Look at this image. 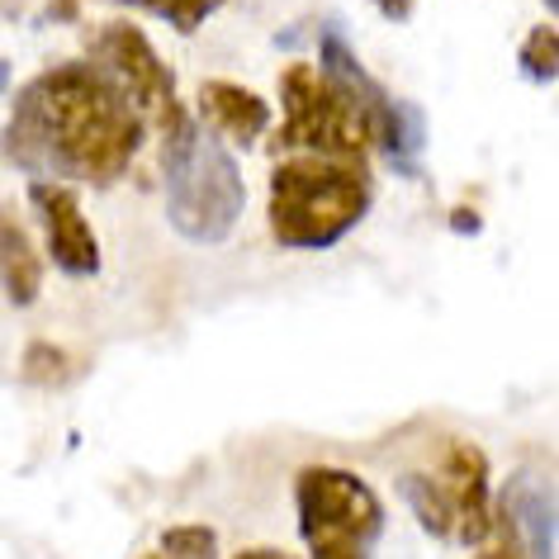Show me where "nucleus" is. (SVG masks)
Segmentation results:
<instances>
[{
	"label": "nucleus",
	"instance_id": "0eeeda50",
	"mask_svg": "<svg viewBox=\"0 0 559 559\" xmlns=\"http://www.w3.org/2000/svg\"><path fill=\"white\" fill-rule=\"evenodd\" d=\"M29 194H34V209L44 214L52 261H58L67 275L91 280L95 271H100V242H95L91 218H86V209H81V200L67 186H52V180H34Z\"/></svg>",
	"mask_w": 559,
	"mask_h": 559
},
{
	"label": "nucleus",
	"instance_id": "a211bd4d",
	"mask_svg": "<svg viewBox=\"0 0 559 559\" xmlns=\"http://www.w3.org/2000/svg\"><path fill=\"white\" fill-rule=\"evenodd\" d=\"M474 559H522V555H516V550H512V545H502V540H493V545H488V550H484V555H474Z\"/></svg>",
	"mask_w": 559,
	"mask_h": 559
},
{
	"label": "nucleus",
	"instance_id": "6ab92c4d",
	"mask_svg": "<svg viewBox=\"0 0 559 559\" xmlns=\"http://www.w3.org/2000/svg\"><path fill=\"white\" fill-rule=\"evenodd\" d=\"M233 559H289L285 550H242V555H233Z\"/></svg>",
	"mask_w": 559,
	"mask_h": 559
},
{
	"label": "nucleus",
	"instance_id": "412c9836",
	"mask_svg": "<svg viewBox=\"0 0 559 559\" xmlns=\"http://www.w3.org/2000/svg\"><path fill=\"white\" fill-rule=\"evenodd\" d=\"M147 559H162V555H147Z\"/></svg>",
	"mask_w": 559,
	"mask_h": 559
},
{
	"label": "nucleus",
	"instance_id": "aec40b11",
	"mask_svg": "<svg viewBox=\"0 0 559 559\" xmlns=\"http://www.w3.org/2000/svg\"><path fill=\"white\" fill-rule=\"evenodd\" d=\"M451 223H455V228H479V218H474L469 209H455V214H451Z\"/></svg>",
	"mask_w": 559,
	"mask_h": 559
},
{
	"label": "nucleus",
	"instance_id": "dca6fc26",
	"mask_svg": "<svg viewBox=\"0 0 559 559\" xmlns=\"http://www.w3.org/2000/svg\"><path fill=\"white\" fill-rule=\"evenodd\" d=\"M522 67L536 81H555V67H559V38L550 24H536V29L526 34V44H522Z\"/></svg>",
	"mask_w": 559,
	"mask_h": 559
},
{
	"label": "nucleus",
	"instance_id": "f8f14e48",
	"mask_svg": "<svg viewBox=\"0 0 559 559\" xmlns=\"http://www.w3.org/2000/svg\"><path fill=\"white\" fill-rule=\"evenodd\" d=\"M399 493L408 498V508L417 512V522H423L431 536L451 540V508H445L441 488L431 474H399Z\"/></svg>",
	"mask_w": 559,
	"mask_h": 559
},
{
	"label": "nucleus",
	"instance_id": "20e7f679",
	"mask_svg": "<svg viewBox=\"0 0 559 559\" xmlns=\"http://www.w3.org/2000/svg\"><path fill=\"white\" fill-rule=\"evenodd\" d=\"M166 214L190 242H223L247 204L237 162L218 143L186 129L166 147Z\"/></svg>",
	"mask_w": 559,
	"mask_h": 559
},
{
	"label": "nucleus",
	"instance_id": "9d476101",
	"mask_svg": "<svg viewBox=\"0 0 559 559\" xmlns=\"http://www.w3.org/2000/svg\"><path fill=\"white\" fill-rule=\"evenodd\" d=\"M0 289L10 304H34L44 289V261L15 204H0Z\"/></svg>",
	"mask_w": 559,
	"mask_h": 559
},
{
	"label": "nucleus",
	"instance_id": "f3484780",
	"mask_svg": "<svg viewBox=\"0 0 559 559\" xmlns=\"http://www.w3.org/2000/svg\"><path fill=\"white\" fill-rule=\"evenodd\" d=\"M374 5H380L389 20H408L413 15V0H374Z\"/></svg>",
	"mask_w": 559,
	"mask_h": 559
},
{
	"label": "nucleus",
	"instance_id": "ddd939ff",
	"mask_svg": "<svg viewBox=\"0 0 559 559\" xmlns=\"http://www.w3.org/2000/svg\"><path fill=\"white\" fill-rule=\"evenodd\" d=\"M20 370H24V380L38 384V389H62L72 380V356H67L58 342H29L24 346Z\"/></svg>",
	"mask_w": 559,
	"mask_h": 559
},
{
	"label": "nucleus",
	"instance_id": "2eb2a0df",
	"mask_svg": "<svg viewBox=\"0 0 559 559\" xmlns=\"http://www.w3.org/2000/svg\"><path fill=\"white\" fill-rule=\"evenodd\" d=\"M129 5H143V10H152V15H162L171 29L190 34V29H200V24L214 15L223 0H129Z\"/></svg>",
	"mask_w": 559,
	"mask_h": 559
},
{
	"label": "nucleus",
	"instance_id": "4468645a",
	"mask_svg": "<svg viewBox=\"0 0 559 559\" xmlns=\"http://www.w3.org/2000/svg\"><path fill=\"white\" fill-rule=\"evenodd\" d=\"M162 559H218V531L204 522L166 526L162 531Z\"/></svg>",
	"mask_w": 559,
	"mask_h": 559
},
{
	"label": "nucleus",
	"instance_id": "7ed1b4c3",
	"mask_svg": "<svg viewBox=\"0 0 559 559\" xmlns=\"http://www.w3.org/2000/svg\"><path fill=\"white\" fill-rule=\"evenodd\" d=\"M299 536L309 559H370L384 531V502L352 469L309 465L295 479Z\"/></svg>",
	"mask_w": 559,
	"mask_h": 559
},
{
	"label": "nucleus",
	"instance_id": "39448f33",
	"mask_svg": "<svg viewBox=\"0 0 559 559\" xmlns=\"http://www.w3.org/2000/svg\"><path fill=\"white\" fill-rule=\"evenodd\" d=\"M91 67L115 86L123 100L133 105V115L143 119V129H152L166 147L190 129L186 109H180L171 67L157 58V48L147 44V34L129 20H109L91 34Z\"/></svg>",
	"mask_w": 559,
	"mask_h": 559
},
{
	"label": "nucleus",
	"instance_id": "9b49d317",
	"mask_svg": "<svg viewBox=\"0 0 559 559\" xmlns=\"http://www.w3.org/2000/svg\"><path fill=\"white\" fill-rule=\"evenodd\" d=\"M280 100H285V123L275 143L285 152H309L318 115H323V72L309 62H289L280 72Z\"/></svg>",
	"mask_w": 559,
	"mask_h": 559
},
{
	"label": "nucleus",
	"instance_id": "f03ea898",
	"mask_svg": "<svg viewBox=\"0 0 559 559\" xmlns=\"http://www.w3.org/2000/svg\"><path fill=\"white\" fill-rule=\"evenodd\" d=\"M370 171L360 162L295 152L271 180V233L285 247H332L366 218Z\"/></svg>",
	"mask_w": 559,
	"mask_h": 559
},
{
	"label": "nucleus",
	"instance_id": "423d86ee",
	"mask_svg": "<svg viewBox=\"0 0 559 559\" xmlns=\"http://www.w3.org/2000/svg\"><path fill=\"white\" fill-rule=\"evenodd\" d=\"M451 508V536L460 545H484L493 536V498H488V455L479 445H451L441 469L431 474Z\"/></svg>",
	"mask_w": 559,
	"mask_h": 559
},
{
	"label": "nucleus",
	"instance_id": "1a4fd4ad",
	"mask_svg": "<svg viewBox=\"0 0 559 559\" xmlns=\"http://www.w3.org/2000/svg\"><path fill=\"white\" fill-rule=\"evenodd\" d=\"M200 119L214 133L233 138V143H257L271 129V109L257 91L237 86V81H204L200 86Z\"/></svg>",
	"mask_w": 559,
	"mask_h": 559
},
{
	"label": "nucleus",
	"instance_id": "6e6552de",
	"mask_svg": "<svg viewBox=\"0 0 559 559\" xmlns=\"http://www.w3.org/2000/svg\"><path fill=\"white\" fill-rule=\"evenodd\" d=\"M493 536L512 545L522 559H550L555 555V508L550 493L536 488L526 474H516L508 493L493 508Z\"/></svg>",
	"mask_w": 559,
	"mask_h": 559
},
{
	"label": "nucleus",
	"instance_id": "f257e3e1",
	"mask_svg": "<svg viewBox=\"0 0 559 559\" xmlns=\"http://www.w3.org/2000/svg\"><path fill=\"white\" fill-rule=\"evenodd\" d=\"M143 138L147 129L133 105L91 62H62L20 95L5 147L24 166L48 162L62 176L115 186L133 166Z\"/></svg>",
	"mask_w": 559,
	"mask_h": 559
}]
</instances>
